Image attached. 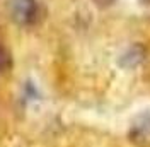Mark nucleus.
I'll return each mask as SVG.
<instances>
[{"label": "nucleus", "instance_id": "obj_2", "mask_svg": "<svg viewBox=\"0 0 150 147\" xmlns=\"http://www.w3.org/2000/svg\"><path fill=\"white\" fill-rule=\"evenodd\" d=\"M130 138L133 144L140 147L150 146V113H143L135 120L130 130Z\"/></svg>", "mask_w": 150, "mask_h": 147}, {"label": "nucleus", "instance_id": "obj_3", "mask_svg": "<svg viewBox=\"0 0 150 147\" xmlns=\"http://www.w3.org/2000/svg\"><path fill=\"white\" fill-rule=\"evenodd\" d=\"M145 60V48L142 45H135L131 46L130 50L121 56V67L125 69H135V67H138Z\"/></svg>", "mask_w": 150, "mask_h": 147}, {"label": "nucleus", "instance_id": "obj_4", "mask_svg": "<svg viewBox=\"0 0 150 147\" xmlns=\"http://www.w3.org/2000/svg\"><path fill=\"white\" fill-rule=\"evenodd\" d=\"M12 69V55L5 46L0 45V74H5Z\"/></svg>", "mask_w": 150, "mask_h": 147}, {"label": "nucleus", "instance_id": "obj_1", "mask_svg": "<svg viewBox=\"0 0 150 147\" xmlns=\"http://www.w3.org/2000/svg\"><path fill=\"white\" fill-rule=\"evenodd\" d=\"M10 16L21 26L36 24L41 17V7L36 0H12Z\"/></svg>", "mask_w": 150, "mask_h": 147}, {"label": "nucleus", "instance_id": "obj_6", "mask_svg": "<svg viewBox=\"0 0 150 147\" xmlns=\"http://www.w3.org/2000/svg\"><path fill=\"white\" fill-rule=\"evenodd\" d=\"M142 4H143V5H150V0H140Z\"/></svg>", "mask_w": 150, "mask_h": 147}, {"label": "nucleus", "instance_id": "obj_5", "mask_svg": "<svg viewBox=\"0 0 150 147\" xmlns=\"http://www.w3.org/2000/svg\"><path fill=\"white\" fill-rule=\"evenodd\" d=\"M94 4H96V5H97V7H109V5H112V4H114V0H92Z\"/></svg>", "mask_w": 150, "mask_h": 147}]
</instances>
